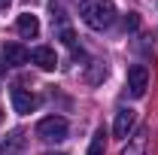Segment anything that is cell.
<instances>
[{
  "mask_svg": "<svg viewBox=\"0 0 158 155\" xmlns=\"http://www.w3.org/2000/svg\"><path fill=\"white\" fill-rule=\"evenodd\" d=\"M79 15L91 31H103L116 21V6L113 0H79Z\"/></svg>",
  "mask_w": 158,
  "mask_h": 155,
  "instance_id": "cell-1",
  "label": "cell"
},
{
  "mask_svg": "<svg viewBox=\"0 0 158 155\" xmlns=\"http://www.w3.org/2000/svg\"><path fill=\"white\" fill-rule=\"evenodd\" d=\"M31 61L37 64L40 70H55V64H58L55 49H49V46H37V49H31Z\"/></svg>",
  "mask_w": 158,
  "mask_h": 155,
  "instance_id": "cell-7",
  "label": "cell"
},
{
  "mask_svg": "<svg viewBox=\"0 0 158 155\" xmlns=\"http://www.w3.org/2000/svg\"><path fill=\"white\" fill-rule=\"evenodd\" d=\"M6 6H9V0H0V9H6Z\"/></svg>",
  "mask_w": 158,
  "mask_h": 155,
  "instance_id": "cell-15",
  "label": "cell"
},
{
  "mask_svg": "<svg viewBox=\"0 0 158 155\" xmlns=\"http://www.w3.org/2000/svg\"><path fill=\"white\" fill-rule=\"evenodd\" d=\"M3 70H6V64H3V55H0V73H3Z\"/></svg>",
  "mask_w": 158,
  "mask_h": 155,
  "instance_id": "cell-16",
  "label": "cell"
},
{
  "mask_svg": "<svg viewBox=\"0 0 158 155\" xmlns=\"http://www.w3.org/2000/svg\"><path fill=\"white\" fill-rule=\"evenodd\" d=\"M122 155H146V131L131 134V140H128V146H125Z\"/></svg>",
  "mask_w": 158,
  "mask_h": 155,
  "instance_id": "cell-10",
  "label": "cell"
},
{
  "mask_svg": "<svg viewBox=\"0 0 158 155\" xmlns=\"http://www.w3.org/2000/svg\"><path fill=\"white\" fill-rule=\"evenodd\" d=\"M103 76H106V67L94 61V64H91V73H88V82L94 85V82H100V79H103Z\"/></svg>",
  "mask_w": 158,
  "mask_h": 155,
  "instance_id": "cell-12",
  "label": "cell"
},
{
  "mask_svg": "<svg viewBox=\"0 0 158 155\" xmlns=\"http://www.w3.org/2000/svg\"><path fill=\"white\" fill-rule=\"evenodd\" d=\"M21 146H24V134H21V131H12V134L0 143V155H15Z\"/></svg>",
  "mask_w": 158,
  "mask_h": 155,
  "instance_id": "cell-9",
  "label": "cell"
},
{
  "mask_svg": "<svg viewBox=\"0 0 158 155\" xmlns=\"http://www.w3.org/2000/svg\"><path fill=\"white\" fill-rule=\"evenodd\" d=\"M61 43H64V46H70V49H73V46H76V34H73V31H70V27H64V31H61Z\"/></svg>",
  "mask_w": 158,
  "mask_h": 155,
  "instance_id": "cell-13",
  "label": "cell"
},
{
  "mask_svg": "<svg viewBox=\"0 0 158 155\" xmlns=\"http://www.w3.org/2000/svg\"><path fill=\"white\" fill-rule=\"evenodd\" d=\"M37 137H40V140H46V143H61V140H67V119H61V116L40 119Z\"/></svg>",
  "mask_w": 158,
  "mask_h": 155,
  "instance_id": "cell-2",
  "label": "cell"
},
{
  "mask_svg": "<svg viewBox=\"0 0 158 155\" xmlns=\"http://www.w3.org/2000/svg\"><path fill=\"white\" fill-rule=\"evenodd\" d=\"M137 24H140V15H137V12H128V19H125V31H134Z\"/></svg>",
  "mask_w": 158,
  "mask_h": 155,
  "instance_id": "cell-14",
  "label": "cell"
},
{
  "mask_svg": "<svg viewBox=\"0 0 158 155\" xmlns=\"http://www.w3.org/2000/svg\"><path fill=\"white\" fill-rule=\"evenodd\" d=\"M146 88H149V70H146V64H131L128 67V91H131V97H143Z\"/></svg>",
  "mask_w": 158,
  "mask_h": 155,
  "instance_id": "cell-3",
  "label": "cell"
},
{
  "mask_svg": "<svg viewBox=\"0 0 158 155\" xmlns=\"http://www.w3.org/2000/svg\"><path fill=\"white\" fill-rule=\"evenodd\" d=\"M0 55H3V61H6V67H21V64L31 61V49H24L21 43H6Z\"/></svg>",
  "mask_w": 158,
  "mask_h": 155,
  "instance_id": "cell-5",
  "label": "cell"
},
{
  "mask_svg": "<svg viewBox=\"0 0 158 155\" xmlns=\"http://www.w3.org/2000/svg\"><path fill=\"white\" fill-rule=\"evenodd\" d=\"M134 122H137L134 110L122 107V110L116 113V125H113V134H116V137H131V131H134Z\"/></svg>",
  "mask_w": 158,
  "mask_h": 155,
  "instance_id": "cell-6",
  "label": "cell"
},
{
  "mask_svg": "<svg viewBox=\"0 0 158 155\" xmlns=\"http://www.w3.org/2000/svg\"><path fill=\"white\" fill-rule=\"evenodd\" d=\"M15 31H19L24 40H34V37L40 34V21H37V15H31V12L19 15V21H15Z\"/></svg>",
  "mask_w": 158,
  "mask_h": 155,
  "instance_id": "cell-8",
  "label": "cell"
},
{
  "mask_svg": "<svg viewBox=\"0 0 158 155\" xmlns=\"http://www.w3.org/2000/svg\"><path fill=\"white\" fill-rule=\"evenodd\" d=\"M9 100H12V110L19 116H27V113H34L40 107V97L34 91H24V88H12L9 91Z\"/></svg>",
  "mask_w": 158,
  "mask_h": 155,
  "instance_id": "cell-4",
  "label": "cell"
},
{
  "mask_svg": "<svg viewBox=\"0 0 158 155\" xmlns=\"http://www.w3.org/2000/svg\"><path fill=\"white\" fill-rule=\"evenodd\" d=\"M46 155H64V152H46Z\"/></svg>",
  "mask_w": 158,
  "mask_h": 155,
  "instance_id": "cell-17",
  "label": "cell"
},
{
  "mask_svg": "<svg viewBox=\"0 0 158 155\" xmlns=\"http://www.w3.org/2000/svg\"><path fill=\"white\" fill-rule=\"evenodd\" d=\"M103 128L100 131H94V137H91V146H88V155H103V149H106V140H103Z\"/></svg>",
  "mask_w": 158,
  "mask_h": 155,
  "instance_id": "cell-11",
  "label": "cell"
}]
</instances>
